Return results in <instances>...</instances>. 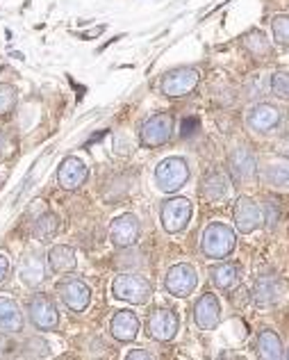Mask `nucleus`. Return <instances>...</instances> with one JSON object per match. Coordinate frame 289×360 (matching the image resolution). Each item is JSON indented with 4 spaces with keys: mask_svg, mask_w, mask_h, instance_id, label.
<instances>
[{
    "mask_svg": "<svg viewBox=\"0 0 289 360\" xmlns=\"http://www.w3.org/2000/svg\"><path fill=\"white\" fill-rule=\"evenodd\" d=\"M278 219H281V207H278L276 201H269L267 203V224L269 226H276Z\"/></svg>",
    "mask_w": 289,
    "mask_h": 360,
    "instance_id": "nucleus-33",
    "label": "nucleus"
},
{
    "mask_svg": "<svg viewBox=\"0 0 289 360\" xmlns=\"http://www.w3.org/2000/svg\"><path fill=\"white\" fill-rule=\"evenodd\" d=\"M114 150H116V155H128L130 153L128 135H123V132H116V135H114Z\"/></svg>",
    "mask_w": 289,
    "mask_h": 360,
    "instance_id": "nucleus-32",
    "label": "nucleus"
},
{
    "mask_svg": "<svg viewBox=\"0 0 289 360\" xmlns=\"http://www.w3.org/2000/svg\"><path fill=\"white\" fill-rule=\"evenodd\" d=\"M287 358H289V352H287Z\"/></svg>",
    "mask_w": 289,
    "mask_h": 360,
    "instance_id": "nucleus-38",
    "label": "nucleus"
},
{
    "mask_svg": "<svg viewBox=\"0 0 289 360\" xmlns=\"http://www.w3.org/2000/svg\"><path fill=\"white\" fill-rule=\"evenodd\" d=\"M27 315H30V321L39 330H53L60 324L58 306L46 295H36L27 301Z\"/></svg>",
    "mask_w": 289,
    "mask_h": 360,
    "instance_id": "nucleus-11",
    "label": "nucleus"
},
{
    "mask_svg": "<svg viewBox=\"0 0 289 360\" xmlns=\"http://www.w3.org/2000/svg\"><path fill=\"white\" fill-rule=\"evenodd\" d=\"M283 290H285V285L281 278L274 276V274H262L253 285V301L260 308L274 306L276 301H281Z\"/></svg>",
    "mask_w": 289,
    "mask_h": 360,
    "instance_id": "nucleus-15",
    "label": "nucleus"
},
{
    "mask_svg": "<svg viewBox=\"0 0 289 360\" xmlns=\"http://www.w3.org/2000/svg\"><path fill=\"white\" fill-rule=\"evenodd\" d=\"M23 328V315L21 308L16 306V301L9 297H0V330L5 333H16Z\"/></svg>",
    "mask_w": 289,
    "mask_h": 360,
    "instance_id": "nucleus-19",
    "label": "nucleus"
},
{
    "mask_svg": "<svg viewBox=\"0 0 289 360\" xmlns=\"http://www.w3.org/2000/svg\"><path fill=\"white\" fill-rule=\"evenodd\" d=\"M191 214H194V207L187 198H182V196L169 198L166 203H162V210H160L162 229L171 235L180 233V231L187 229Z\"/></svg>",
    "mask_w": 289,
    "mask_h": 360,
    "instance_id": "nucleus-5",
    "label": "nucleus"
},
{
    "mask_svg": "<svg viewBox=\"0 0 289 360\" xmlns=\"http://www.w3.org/2000/svg\"><path fill=\"white\" fill-rule=\"evenodd\" d=\"M25 352H27V356H36V358H43V356H48V354H51V347L46 345L41 338H34V340H27V345H25Z\"/></svg>",
    "mask_w": 289,
    "mask_h": 360,
    "instance_id": "nucleus-31",
    "label": "nucleus"
},
{
    "mask_svg": "<svg viewBox=\"0 0 289 360\" xmlns=\"http://www.w3.org/2000/svg\"><path fill=\"white\" fill-rule=\"evenodd\" d=\"M219 315H221L219 299L214 297L212 292H205V295L199 299V303H196V308H194V321H196V326L203 328V330L217 328Z\"/></svg>",
    "mask_w": 289,
    "mask_h": 360,
    "instance_id": "nucleus-17",
    "label": "nucleus"
},
{
    "mask_svg": "<svg viewBox=\"0 0 289 360\" xmlns=\"http://www.w3.org/2000/svg\"><path fill=\"white\" fill-rule=\"evenodd\" d=\"M9 150V139H7V132L0 128V158H5Z\"/></svg>",
    "mask_w": 289,
    "mask_h": 360,
    "instance_id": "nucleus-36",
    "label": "nucleus"
},
{
    "mask_svg": "<svg viewBox=\"0 0 289 360\" xmlns=\"http://www.w3.org/2000/svg\"><path fill=\"white\" fill-rule=\"evenodd\" d=\"M173 132V117L171 115H153L148 121H144L139 130V139L146 148H160L171 139Z\"/></svg>",
    "mask_w": 289,
    "mask_h": 360,
    "instance_id": "nucleus-7",
    "label": "nucleus"
},
{
    "mask_svg": "<svg viewBox=\"0 0 289 360\" xmlns=\"http://www.w3.org/2000/svg\"><path fill=\"white\" fill-rule=\"evenodd\" d=\"M58 297L69 310L82 312V310H87L91 301V290L87 283H82L80 278H64L58 285Z\"/></svg>",
    "mask_w": 289,
    "mask_h": 360,
    "instance_id": "nucleus-12",
    "label": "nucleus"
},
{
    "mask_svg": "<svg viewBox=\"0 0 289 360\" xmlns=\"http://www.w3.org/2000/svg\"><path fill=\"white\" fill-rule=\"evenodd\" d=\"M196 285H199V274H196V269L187 262L173 264V267L166 271L164 288L169 290L173 297H178V299L189 297Z\"/></svg>",
    "mask_w": 289,
    "mask_h": 360,
    "instance_id": "nucleus-9",
    "label": "nucleus"
},
{
    "mask_svg": "<svg viewBox=\"0 0 289 360\" xmlns=\"http://www.w3.org/2000/svg\"><path fill=\"white\" fill-rule=\"evenodd\" d=\"M109 333L119 342H133L139 333V317L133 310H119L109 324Z\"/></svg>",
    "mask_w": 289,
    "mask_h": 360,
    "instance_id": "nucleus-18",
    "label": "nucleus"
},
{
    "mask_svg": "<svg viewBox=\"0 0 289 360\" xmlns=\"http://www.w3.org/2000/svg\"><path fill=\"white\" fill-rule=\"evenodd\" d=\"M232 219H235V229L239 233L248 235L264 224V212L250 196H239L235 201V207H232Z\"/></svg>",
    "mask_w": 289,
    "mask_h": 360,
    "instance_id": "nucleus-6",
    "label": "nucleus"
},
{
    "mask_svg": "<svg viewBox=\"0 0 289 360\" xmlns=\"http://www.w3.org/2000/svg\"><path fill=\"white\" fill-rule=\"evenodd\" d=\"M257 352H260V358H264V360L285 358V349H283L281 338H278L276 330H269V328L257 335Z\"/></svg>",
    "mask_w": 289,
    "mask_h": 360,
    "instance_id": "nucleus-21",
    "label": "nucleus"
},
{
    "mask_svg": "<svg viewBox=\"0 0 289 360\" xmlns=\"http://www.w3.org/2000/svg\"><path fill=\"white\" fill-rule=\"evenodd\" d=\"M126 358L128 360H148V358H151V354L144 352V349H133V352L126 354Z\"/></svg>",
    "mask_w": 289,
    "mask_h": 360,
    "instance_id": "nucleus-35",
    "label": "nucleus"
},
{
    "mask_svg": "<svg viewBox=\"0 0 289 360\" xmlns=\"http://www.w3.org/2000/svg\"><path fill=\"white\" fill-rule=\"evenodd\" d=\"M16 108V89L12 84H0V117L9 115Z\"/></svg>",
    "mask_w": 289,
    "mask_h": 360,
    "instance_id": "nucleus-30",
    "label": "nucleus"
},
{
    "mask_svg": "<svg viewBox=\"0 0 289 360\" xmlns=\"http://www.w3.org/2000/svg\"><path fill=\"white\" fill-rule=\"evenodd\" d=\"M241 276V269L232 262H221L217 267L210 269V278L219 290H230L232 285H237Z\"/></svg>",
    "mask_w": 289,
    "mask_h": 360,
    "instance_id": "nucleus-23",
    "label": "nucleus"
},
{
    "mask_svg": "<svg viewBox=\"0 0 289 360\" xmlns=\"http://www.w3.org/2000/svg\"><path fill=\"white\" fill-rule=\"evenodd\" d=\"M87 176H89L87 165L82 162L80 158H76V155H69L60 165V169H58V183L64 189H78V187H82V185H85Z\"/></svg>",
    "mask_w": 289,
    "mask_h": 360,
    "instance_id": "nucleus-16",
    "label": "nucleus"
},
{
    "mask_svg": "<svg viewBox=\"0 0 289 360\" xmlns=\"http://www.w3.org/2000/svg\"><path fill=\"white\" fill-rule=\"evenodd\" d=\"M269 87L276 98L289 101V71H276L269 80Z\"/></svg>",
    "mask_w": 289,
    "mask_h": 360,
    "instance_id": "nucleus-28",
    "label": "nucleus"
},
{
    "mask_svg": "<svg viewBox=\"0 0 289 360\" xmlns=\"http://www.w3.org/2000/svg\"><path fill=\"white\" fill-rule=\"evenodd\" d=\"M139 233H142V226H139V219L135 214H121L112 221V229H109V240L116 249H130L137 240H139Z\"/></svg>",
    "mask_w": 289,
    "mask_h": 360,
    "instance_id": "nucleus-13",
    "label": "nucleus"
},
{
    "mask_svg": "<svg viewBox=\"0 0 289 360\" xmlns=\"http://www.w3.org/2000/svg\"><path fill=\"white\" fill-rule=\"evenodd\" d=\"M235 246H237V235H235V229H230L228 224L214 221L203 231L201 249L210 260L228 258V255L235 251Z\"/></svg>",
    "mask_w": 289,
    "mask_h": 360,
    "instance_id": "nucleus-1",
    "label": "nucleus"
},
{
    "mask_svg": "<svg viewBox=\"0 0 289 360\" xmlns=\"http://www.w3.org/2000/svg\"><path fill=\"white\" fill-rule=\"evenodd\" d=\"M46 276V267H43V260L39 258L36 253L25 255V260L21 264V281L25 283L27 288H36L43 283Z\"/></svg>",
    "mask_w": 289,
    "mask_h": 360,
    "instance_id": "nucleus-22",
    "label": "nucleus"
},
{
    "mask_svg": "<svg viewBox=\"0 0 289 360\" xmlns=\"http://www.w3.org/2000/svg\"><path fill=\"white\" fill-rule=\"evenodd\" d=\"M264 178H267V183L271 187L289 192V165H283V162L269 165L267 172H264Z\"/></svg>",
    "mask_w": 289,
    "mask_h": 360,
    "instance_id": "nucleus-27",
    "label": "nucleus"
},
{
    "mask_svg": "<svg viewBox=\"0 0 289 360\" xmlns=\"http://www.w3.org/2000/svg\"><path fill=\"white\" fill-rule=\"evenodd\" d=\"M228 165H230V174H232V178L237 180V183L246 185V183H250V180H255L257 160L246 146L232 148V153L228 158Z\"/></svg>",
    "mask_w": 289,
    "mask_h": 360,
    "instance_id": "nucleus-14",
    "label": "nucleus"
},
{
    "mask_svg": "<svg viewBox=\"0 0 289 360\" xmlns=\"http://www.w3.org/2000/svg\"><path fill=\"white\" fill-rule=\"evenodd\" d=\"M180 328V319L171 308H157L151 317H148L146 330L148 335L157 342H171Z\"/></svg>",
    "mask_w": 289,
    "mask_h": 360,
    "instance_id": "nucleus-10",
    "label": "nucleus"
},
{
    "mask_svg": "<svg viewBox=\"0 0 289 360\" xmlns=\"http://www.w3.org/2000/svg\"><path fill=\"white\" fill-rule=\"evenodd\" d=\"M60 233V217L53 214V212H46L43 217H39L34 224V235L39 238L41 242L46 240H53L55 235Z\"/></svg>",
    "mask_w": 289,
    "mask_h": 360,
    "instance_id": "nucleus-26",
    "label": "nucleus"
},
{
    "mask_svg": "<svg viewBox=\"0 0 289 360\" xmlns=\"http://www.w3.org/2000/svg\"><path fill=\"white\" fill-rule=\"evenodd\" d=\"M241 44H244V49L253 55V58L257 60H267L269 55L274 53L271 49V41H269V37L262 32V30H253V32H248L244 39H241Z\"/></svg>",
    "mask_w": 289,
    "mask_h": 360,
    "instance_id": "nucleus-25",
    "label": "nucleus"
},
{
    "mask_svg": "<svg viewBox=\"0 0 289 360\" xmlns=\"http://www.w3.org/2000/svg\"><path fill=\"white\" fill-rule=\"evenodd\" d=\"M9 271H12V264H9V258L5 253H0V283H5Z\"/></svg>",
    "mask_w": 289,
    "mask_h": 360,
    "instance_id": "nucleus-34",
    "label": "nucleus"
},
{
    "mask_svg": "<svg viewBox=\"0 0 289 360\" xmlns=\"http://www.w3.org/2000/svg\"><path fill=\"white\" fill-rule=\"evenodd\" d=\"M271 30H274V39L281 46H289V16L281 14L271 18Z\"/></svg>",
    "mask_w": 289,
    "mask_h": 360,
    "instance_id": "nucleus-29",
    "label": "nucleus"
},
{
    "mask_svg": "<svg viewBox=\"0 0 289 360\" xmlns=\"http://www.w3.org/2000/svg\"><path fill=\"white\" fill-rule=\"evenodd\" d=\"M194 126H199V121L196 119H191V121H184V126H182V135L187 137V135H191V128Z\"/></svg>",
    "mask_w": 289,
    "mask_h": 360,
    "instance_id": "nucleus-37",
    "label": "nucleus"
},
{
    "mask_svg": "<svg viewBox=\"0 0 289 360\" xmlns=\"http://www.w3.org/2000/svg\"><path fill=\"white\" fill-rule=\"evenodd\" d=\"M76 264H78L76 251H73L71 246H67V244H58V246H53V249L48 251V267L55 274L73 271V269H76Z\"/></svg>",
    "mask_w": 289,
    "mask_h": 360,
    "instance_id": "nucleus-20",
    "label": "nucleus"
},
{
    "mask_svg": "<svg viewBox=\"0 0 289 360\" xmlns=\"http://www.w3.org/2000/svg\"><path fill=\"white\" fill-rule=\"evenodd\" d=\"M112 297L126 303H133V306H144V303L151 301L153 297V285L148 283L144 276L139 274H119V276L112 281Z\"/></svg>",
    "mask_w": 289,
    "mask_h": 360,
    "instance_id": "nucleus-2",
    "label": "nucleus"
},
{
    "mask_svg": "<svg viewBox=\"0 0 289 360\" xmlns=\"http://www.w3.org/2000/svg\"><path fill=\"white\" fill-rule=\"evenodd\" d=\"M189 180V167L182 158H166L155 169V183L164 194H173Z\"/></svg>",
    "mask_w": 289,
    "mask_h": 360,
    "instance_id": "nucleus-3",
    "label": "nucleus"
},
{
    "mask_svg": "<svg viewBox=\"0 0 289 360\" xmlns=\"http://www.w3.org/2000/svg\"><path fill=\"white\" fill-rule=\"evenodd\" d=\"M201 82V73L194 66H180V69L169 71L160 82V91L169 98H180L191 94Z\"/></svg>",
    "mask_w": 289,
    "mask_h": 360,
    "instance_id": "nucleus-4",
    "label": "nucleus"
},
{
    "mask_svg": "<svg viewBox=\"0 0 289 360\" xmlns=\"http://www.w3.org/2000/svg\"><path fill=\"white\" fill-rule=\"evenodd\" d=\"M283 123L281 108L271 105V103H257L246 112V126L248 130L257 132V135H269Z\"/></svg>",
    "mask_w": 289,
    "mask_h": 360,
    "instance_id": "nucleus-8",
    "label": "nucleus"
},
{
    "mask_svg": "<svg viewBox=\"0 0 289 360\" xmlns=\"http://www.w3.org/2000/svg\"><path fill=\"white\" fill-rule=\"evenodd\" d=\"M228 192H230V183L221 172H212V174L205 176L203 194H205L208 201H223V198L228 196Z\"/></svg>",
    "mask_w": 289,
    "mask_h": 360,
    "instance_id": "nucleus-24",
    "label": "nucleus"
}]
</instances>
